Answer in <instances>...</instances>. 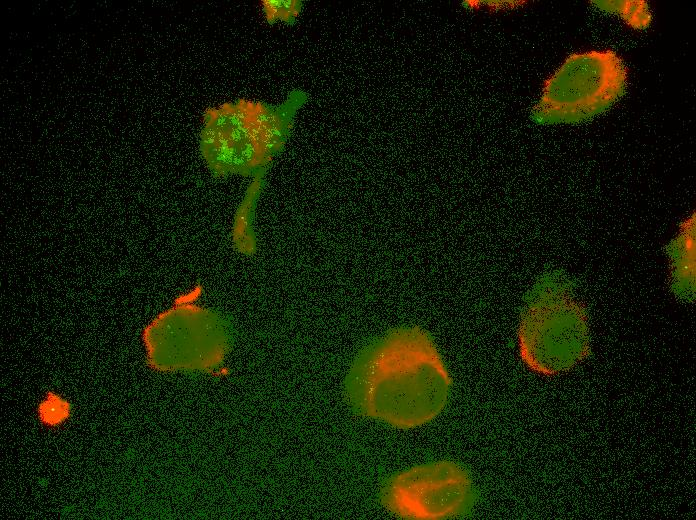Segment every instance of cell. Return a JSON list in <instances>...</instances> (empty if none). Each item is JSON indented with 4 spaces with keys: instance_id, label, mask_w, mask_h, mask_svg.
Listing matches in <instances>:
<instances>
[{
    "instance_id": "cell-1",
    "label": "cell",
    "mask_w": 696,
    "mask_h": 520,
    "mask_svg": "<svg viewBox=\"0 0 696 520\" xmlns=\"http://www.w3.org/2000/svg\"><path fill=\"white\" fill-rule=\"evenodd\" d=\"M349 390L366 415L407 429L444 408L450 377L437 347L418 327H401L370 345L356 361Z\"/></svg>"
},
{
    "instance_id": "cell-2",
    "label": "cell",
    "mask_w": 696,
    "mask_h": 520,
    "mask_svg": "<svg viewBox=\"0 0 696 520\" xmlns=\"http://www.w3.org/2000/svg\"><path fill=\"white\" fill-rule=\"evenodd\" d=\"M309 94L290 91L279 104L238 99L207 108L199 134V150L218 177L265 173L285 148L298 111Z\"/></svg>"
},
{
    "instance_id": "cell-3",
    "label": "cell",
    "mask_w": 696,
    "mask_h": 520,
    "mask_svg": "<svg viewBox=\"0 0 696 520\" xmlns=\"http://www.w3.org/2000/svg\"><path fill=\"white\" fill-rule=\"evenodd\" d=\"M627 79L624 62L612 50L571 54L544 83L532 119L573 124L594 118L624 95Z\"/></svg>"
},
{
    "instance_id": "cell-4",
    "label": "cell",
    "mask_w": 696,
    "mask_h": 520,
    "mask_svg": "<svg viewBox=\"0 0 696 520\" xmlns=\"http://www.w3.org/2000/svg\"><path fill=\"white\" fill-rule=\"evenodd\" d=\"M519 346L523 360L538 372L555 373L579 360L587 348V321L560 283L540 285L524 307Z\"/></svg>"
},
{
    "instance_id": "cell-5",
    "label": "cell",
    "mask_w": 696,
    "mask_h": 520,
    "mask_svg": "<svg viewBox=\"0 0 696 520\" xmlns=\"http://www.w3.org/2000/svg\"><path fill=\"white\" fill-rule=\"evenodd\" d=\"M475 497L468 471L443 460L418 465L393 476L383 492L384 505L407 519H448L465 514Z\"/></svg>"
},
{
    "instance_id": "cell-6",
    "label": "cell",
    "mask_w": 696,
    "mask_h": 520,
    "mask_svg": "<svg viewBox=\"0 0 696 520\" xmlns=\"http://www.w3.org/2000/svg\"><path fill=\"white\" fill-rule=\"evenodd\" d=\"M264 174L254 176L246 189V193L238 205L233 223V238L235 244L242 249H248L255 243L254 215L258 199L263 189Z\"/></svg>"
},
{
    "instance_id": "cell-7",
    "label": "cell",
    "mask_w": 696,
    "mask_h": 520,
    "mask_svg": "<svg viewBox=\"0 0 696 520\" xmlns=\"http://www.w3.org/2000/svg\"><path fill=\"white\" fill-rule=\"evenodd\" d=\"M673 252L675 283L682 291L690 293L694 283V217L684 224L675 240Z\"/></svg>"
},
{
    "instance_id": "cell-8",
    "label": "cell",
    "mask_w": 696,
    "mask_h": 520,
    "mask_svg": "<svg viewBox=\"0 0 696 520\" xmlns=\"http://www.w3.org/2000/svg\"><path fill=\"white\" fill-rule=\"evenodd\" d=\"M595 5L607 12L619 15L633 29H645L652 15L645 1H594Z\"/></svg>"
},
{
    "instance_id": "cell-9",
    "label": "cell",
    "mask_w": 696,
    "mask_h": 520,
    "mask_svg": "<svg viewBox=\"0 0 696 520\" xmlns=\"http://www.w3.org/2000/svg\"><path fill=\"white\" fill-rule=\"evenodd\" d=\"M303 9L301 0H264L262 10L265 20L270 25L283 22L293 25Z\"/></svg>"
}]
</instances>
